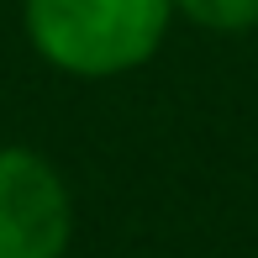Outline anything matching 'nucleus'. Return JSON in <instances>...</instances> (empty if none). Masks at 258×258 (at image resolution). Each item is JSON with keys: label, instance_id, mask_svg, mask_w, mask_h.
I'll use <instances>...</instances> for the list:
<instances>
[{"label": "nucleus", "instance_id": "f257e3e1", "mask_svg": "<svg viewBox=\"0 0 258 258\" xmlns=\"http://www.w3.org/2000/svg\"><path fill=\"white\" fill-rule=\"evenodd\" d=\"M174 0H27V37L69 74H121L158 53Z\"/></svg>", "mask_w": 258, "mask_h": 258}, {"label": "nucleus", "instance_id": "f03ea898", "mask_svg": "<svg viewBox=\"0 0 258 258\" xmlns=\"http://www.w3.org/2000/svg\"><path fill=\"white\" fill-rule=\"evenodd\" d=\"M69 227L58 169L32 148H0V258H63Z\"/></svg>", "mask_w": 258, "mask_h": 258}, {"label": "nucleus", "instance_id": "7ed1b4c3", "mask_svg": "<svg viewBox=\"0 0 258 258\" xmlns=\"http://www.w3.org/2000/svg\"><path fill=\"white\" fill-rule=\"evenodd\" d=\"M190 21L201 27H216V32H242V27H258V0H174Z\"/></svg>", "mask_w": 258, "mask_h": 258}]
</instances>
